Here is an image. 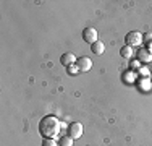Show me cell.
Masks as SVG:
<instances>
[{
    "instance_id": "cell-1",
    "label": "cell",
    "mask_w": 152,
    "mask_h": 146,
    "mask_svg": "<svg viewBox=\"0 0 152 146\" xmlns=\"http://www.w3.org/2000/svg\"><path fill=\"white\" fill-rule=\"evenodd\" d=\"M61 130V123L55 115H45L39 122V133L44 138H58Z\"/></svg>"
},
{
    "instance_id": "cell-2",
    "label": "cell",
    "mask_w": 152,
    "mask_h": 146,
    "mask_svg": "<svg viewBox=\"0 0 152 146\" xmlns=\"http://www.w3.org/2000/svg\"><path fill=\"white\" fill-rule=\"evenodd\" d=\"M125 42H126V46H129V47L141 46V44H142V34H141L139 31H129L128 34L125 36Z\"/></svg>"
},
{
    "instance_id": "cell-3",
    "label": "cell",
    "mask_w": 152,
    "mask_h": 146,
    "mask_svg": "<svg viewBox=\"0 0 152 146\" xmlns=\"http://www.w3.org/2000/svg\"><path fill=\"white\" fill-rule=\"evenodd\" d=\"M99 34H97V31L94 28H86V29H83V39H84V42H89L92 46L94 42H97L99 41Z\"/></svg>"
},
{
    "instance_id": "cell-4",
    "label": "cell",
    "mask_w": 152,
    "mask_h": 146,
    "mask_svg": "<svg viewBox=\"0 0 152 146\" xmlns=\"http://www.w3.org/2000/svg\"><path fill=\"white\" fill-rule=\"evenodd\" d=\"M68 135H70L73 140H78V138L83 136V125L79 122H73L70 123V127H68Z\"/></svg>"
},
{
    "instance_id": "cell-5",
    "label": "cell",
    "mask_w": 152,
    "mask_h": 146,
    "mask_svg": "<svg viewBox=\"0 0 152 146\" xmlns=\"http://www.w3.org/2000/svg\"><path fill=\"white\" fill-rule=\"evenodd\" d=\"M76 67L79 68V72H89L92 68V60L89 57H79L76 60Z\"/></svg>"
},
{
    "instance_id": "cell-6",
    "label": "cell",
    "mask_w": 152,
    "mask_h": 146,
    "mask_svg": "<svg viewBox=\"0 0 152 146\" xmlns=\"http://www.w3.org/2000/svg\"><path fill=\"white\" fill-rule=\"evenodd\" d=\"M76 60H78V58H76L75 54H71V52H66V54H63V55L60 57V62H61V65H63V67H70V65H75Z\"/></svg>"
},
{
    "instance_id": "cell-7",
    "label": "cell",
    "mask_w": 152,
    "mask_h": 146,
    "mask_svg": "<svg viewBox=\"0 0 152 146\" xmlns=\"http://www.w3.org/2000/svg\"><path fill=\"white\" fill-rule=\"evenodd\" d=\"M137 58L142 62H151L152 60V50H149L146 47V49H139V52H137Z\"/></svg>"
},
{
    "instance_id": "cell-8",
    "label": "cell",
    "mask_w": 152,
    "mask_h": 146,
    "mask_svg": "<svg viewBox=\"0 0 152 146\" xmlns=\"http://www.w3.org/2000/svg\"><path fill=\"white\" fill-rule=\"evenodd\" d=\"M91 50H92V54H96V55H102L104 50H105V46H104V42L97 41L91 46Z\"/></svg>"
},
{
    "instance_id": "cell-9",
    "label": "cell",
    "mask_w": 152,
    "mask_h": 146,
    "mask_svg": "<svg viewBox=\"0 0 152 146\" xmlns=\"http://www.w3.org/2000/svg\"><path fill=\"white\" fill-rule=\"evenodd\" d=\"M120 55L125 57V58H129L133 55V47H129V46H126V44H125V46L120 49Z\"/></svg>"
},
{
    "instance_id": "cell-10",
    "label": "cell",
    "mask_w": 152,
    "mask_h": 146,
    "mask_svg": "<svg viewBox=\"0 0 152 146\" xmlns=\"http://www.w3.org/2000/svg\"><path fill=\"white\" fill-rule=\"evenodd\" d=\"M73 138L70 136V135H66V136H60V140H58V145L60 146H73Z\"/></svg>"
},
{
    "instance_id": "cell-11",
    "label": "cell",
    "mask_w": 152,
    "mask_h": 146,
    "mask_svg": "<svg viewBox=\"0 0 152 146\" xmlns=\"http://www.w3.org/2000/svg\"><path fill=\"white\" fill-rule=\"evenodd\" d=\"M66 73L70 76H75V75H78V73H79V68L76 67V65H70V67H66Z\"/></svg>"
},
{
    "instance_id": "cell-12",
    "label": "cell",
    "mask_w": 152,
    "mask_h": 146,
    "mask_svg": "<svg viewBox=\"0 0 152 146\" xmlns=\"http://www.w3.org/2000/svg\"><path fill=\"white\" fill-rule=\"evenodd\" d=\"M42 146H60L57 143L53 138H44V141H42Z\"/></svg>"
},
{
    "instance_id": "cell-13",
    "label": "cell",
    "mask_w": 152,
    "mask_h": 146,
    "mask_svg": "<svg viewBox=\"0 0 152 146\" xmlns=\"http://www.w3.org/2000/svg\"><path fill=\"white\" fill-rule=\"evenodd\" d=\"M142 44H152V32H146V34H142Z\"/></svg>"
}]
</instances>
